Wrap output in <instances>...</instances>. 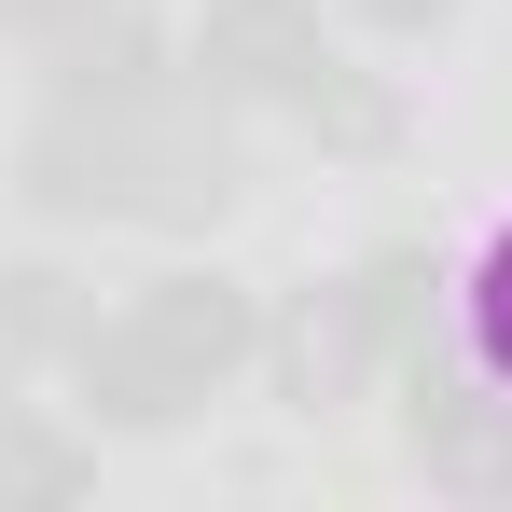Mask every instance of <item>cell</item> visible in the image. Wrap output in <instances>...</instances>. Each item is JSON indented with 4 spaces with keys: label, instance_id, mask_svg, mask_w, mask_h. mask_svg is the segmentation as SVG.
Instances as JSON below:
<instances>
[{
    "label": "cell",
    "instance_id": "obj_1",
    "mask_svg": "<svg viewBox=\"0 0 512 512\" xmlns=\"http://www.w3.org/2000/svg\"><path fill=\"white\" fill-rule=\"evenodd\" d=\"M194 70H208L222 97H305L333 56H319V14H305V0H208Z\"/></svg>",
    "mask_w": 512,
    "mask_h": 512
},
{
    "label": "cell",
    "instance_id": "obj_2",
    "mask_svg": "<svg viewBox=\"0 0 512 512\" xmlns=\"http://www.w3.org/2000/svg\"><path fill=\"white\" fill-rule=\"evenodd\" d=\"M402 429H416V457L457 485V499H512V416L485 402V388L416 374V388H402Z\"/></svg>",
    "mask_w": 512,
    "mask_h": 512
},
{
    "label": "cell",
    "instance_id": "obj_3",
    "mask_svg": "<svg viewBox=\"0 0 512 512\" xmlns=\"http://www.w3.org/2000/svg\"><path fill=\"white\" fill-rule=\"evenodd\" d=\"M70 374L97 388V416H111V429H167V416H194V402H208V388H194V374H180L139 319H97V333L70 346Z\"/></svg>",
    "mask_w": 512,
    "mask_h": 512
},
{
    "label": "cell",
    "instance_id": "obj_4",
    "mask_svg": "<svg viewBox=\"0 0 512 512\" xmlns=\"http://www.w3.org/2000/svg\"><path fill=\"white\" fill-rule=\"evenodd\" d=\"M125 319H139V333L167 346V360H180V374H194V388H222V374L250 360V305H236L222 277H153V291H139Z\"/></svg>",
    "mask_w": 512,
    "mask_h": 512
},
{
    "label": "cell",
    "instance_id": "obj_5",
    "mask_svg": "<svg viewBox=\"0 0 512 512\" xmlns=\"http://www.w3.org/2000/svg\"><path fill=\"white\" fill-rule=\"evenodd\" d=\"M84 333H97V319L70 305L56 263H14V277H0V346H84Z\"/></svg>",
    "mask_w": 512,
    "mask_h": 512
},
{
    "label": "cell",
    "instance_id": "obj_6",
    "mask_svg": "<svg viewBox=\"0 0 512 512\" xmlns=\"http://www.w3.org/2000/svg\"><path fill=\"white\" fill-rule=\"evenodd\" d=\"M84 485V457L56 443V429H28L14 402H0V499H70Z\"/></svg>",
    "mask_w": 512,
    "mask_h": 512
},
{
    "label": "cell",
    "instance_id": "obj_7",
    "mask_svg": "<svg viewBox=\"0 0 512 512\" xmlns=\"http://www.w3.org/2000/svg\"><path fill=\"white\" fill-rule=\"evenodd\" d=\"M471 333H485V360L512 374V236L485 250V277H471Z\"/></svg>",
    "mask_w": 512,
    "mask_h": 512
},
{
    "label": "cell",
    "instance_id": "obj_8",
    "mask_svg": "<svg viewBox=\"0 0 512 512\" xmlns=\"http://www.w3.org/2000/svg\"><path fill=\"white\" fill-rule=\"evenodd\" d=\"M70 14H97V0H0V28H56V42H70Z\"/></svg>",
    "mask_w": 512,
    "mask_h": 512
},
{
    "label": "cell",
    "instance_id": "obj_9",
    "mask_svg": "<svg viewBox=\"0 0 512 512\" xmlns=\"http://www.w3.org/2000/svg\"><path fill=\"white\" fill-rule=\"evenodd\" d=\"M360 14H388V28H429V14H443V0H360Z\"/></svg>",
    "mask_w": 512,
    "mask_h": 512
}]
</instances>
